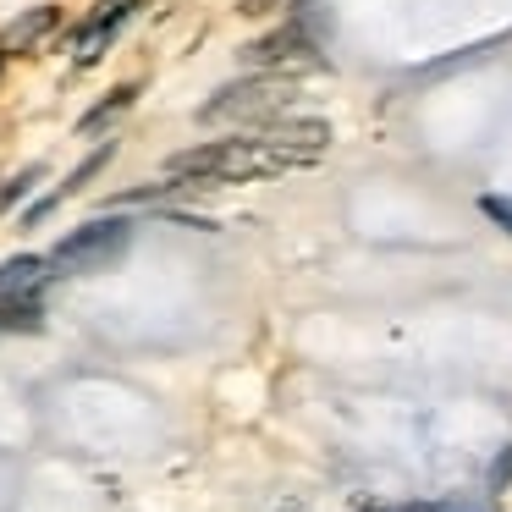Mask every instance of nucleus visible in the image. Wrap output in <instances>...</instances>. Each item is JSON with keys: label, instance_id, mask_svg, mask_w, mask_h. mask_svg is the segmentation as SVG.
Returning a JSON list of instances; mask_svg holds the SVG:
<instances>
[{"label": "nucleus", "instance_id": "obj_1", "mask_svg": "<svg viewBox=\"0 0 512 512\" xmlns=\"http://www.w3.org/2000/svg\"><path fill=\"white\" fill-rule=\"evenodd\" d=\"M331 144L325 122H265L232 133L221 144H199L166 166V188H226V182H254L281 177V171L314 166Z\"/></svg>", "mask_w": 512, "mask_h": 512}, {"label": "nucleus", "instance_id": "obj_2", "mask_svg": "<svg viewBox=\"0 0 512 512\" xmlns=\"http://www.w3.org/2000/svg\"><path fill=\"white\" fill-rule=\"evenodd\" d=\"M298 94V78L287 72H259V78H243V83H226L215 89V100L199 111V122H237V127H265L281 105Z\"/></svg>", "mask_w": 512, "mask_h": 512}, {"label": "nucleus", "instance_id": "obj_3", "mask_svg": "<svg viewBox=\"0 0 512 512\" xmlns=\"http://www.w3.org/2000/svg\"><path fill=\"white\" fill-rule=\"evenodd\" d=\"M127 243H133V226H127L122 215L89 221V226L67 232L56 248H50V270H56V276H94V270L116 265V259L127 254Z\"/></svg>", "mask_w": 512, "mask_h": 512}, {"label": "nucleus", "instance_id": "obj_4", "mask_svg": "<svg viewBox=\"0 0 512 512\" xmlns=\"http://www.w3.org/2000/svg\"><path fill=\"white\" fill-rule=\"evenodd\" d=\"M45 281H50V259H39V254L6 259V265H0V325H12V331H34Z\"/></svg>", "mask_w": 512, "mask_h": 512}, {"label": "nucleus", "instance_id": "obj_5", "mask_svg": "<svg viewBox=\"0 0 512 512\" xmlns=\"http://www.w3.org/2000/svg\"><path fill=\"white\" fill-rule=\"evenodd\" d=\"M127 12H133V0H94V12L83 17L78 34H72V61H78V67H94L100 50L116 39V28L127 23Z\"/></svg>", "mask_w": 512, "mask_h": 512}, {"label": "nucleus", "instance_id": "obj_6", "mask_svg": "<svg viewBox=\"0 0 512 512\" xmlns=\"http://www.w3.org/2000/svg\"><path fill=\"white\" fill-rule=\"evenodd\" d=\"M243 56L254 61L259 72H287L292 78V61H309L314 45H309V34H303L298 23H287V28H276V34H265L254 50H243Z\"/></svg>", "mask_w": 512, "mask_h": 512}, {"label": "nucleus", "instance_id": "obj_7", "mask_svg": "<svg viewBox=\"0 0 512 512\" xmlns=\"http://www.w3.org/2000/svg\"><path fill=\"white\" fill-rule=\"evenodd\" d=\"M56 23H61V6H34L28 17H17V23L6 28V39H0V45L17 50V56H28V50H39L50 34H56Z\"/></svg>", "mask_w": 512, "mask_h": 512}, {"label": "nucleus", "instance_id": "obj_8", "mask_svg": "<svg viewBox=\"0 0 512 512\" xmlns=\"http://www.w3.org/2000/svg\"><path fill=\"white\" fill-rule=\"evenodd\" d=\"M133 83H127V89H116V94H105V105H100V111H89V116H83V127H100L105 122V116H116V111H127V105H133Z\"/></svg>", "mask_w": 512, "mask_h": 512}, {"label": "nucleus", "instance_id": "obj_9", "mask_svg": "<svg viewBox=\"0 0 512 512\" xmlns=\"http://www.w3.org/2000/svg\"><path fill=\"white\" fill-rule=\"evenodd\" d=\"M479 210H485V215H490V221H496V226H501V232H507V237H512V199H501V193H490V199H485V204H479Z\"/></svg>", "mask_w": 512, "mask_h": 512}, {"label": "nucleus", "instance_id": "obj_10", "mask_svg": "<svg viewBox=\"0 0 512 512\" xmlns=\"http://www.w3.org/2000/svg\"><path fill=\"white\" fill-rule=\"evenodd\" d=\"M287 0H237V12L243 17H270V12H281Z\"/></svg>", "mask_w": 512, "mask_h": 512}, {"label": "nucleus", "instance_id": "obj_11", "mask_svg": "<svg viewBox=\"0 0 512 512\" xmlns=\"http://www.w3.org/2000/svg\"><path fill=\"white\" fill-rule=\"evenodd\" d=\"M507 474H512V446H507V457L496 463V474H490V479H496V485H507Z\"/></svg>", "mask_w": 512, "mask_h": 512}, {"label": "nucleus", "instance_id": "obj_12", "mask_svg": "<svg viewBox=\"0 0 512 512\" xmlns=\"http://www.w3.org/2000/svg\"><path fill=\"white\" fill-rule=\"evenodd\" d=\"M452 512H468V507H452ZM474 512H490V507H474Z\"/></svg>", "mask_w": 512, "mask_h": 512}]
</instances>
